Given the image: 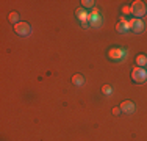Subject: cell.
I'll return each instance as SVG.
<instances>
[{
	"mask_svg": "<svg viewBox=\"0 0 147 141\" xmlns=\"http://www.w3.org/2000/svg\"><path fill=\"white\" fill-rule=\"evenodd\" d=\"M146 13H147V6H146L144 2H141V0H135V2L131 3V14L133 16H136L139 19V17H142Z\"/></svg>",
	"mask_w": 147,
	"mask_h": 141,
	"instance_id": "cell-1",
	"label": "cell"
},
{
	"mask_svg": "<svg viewBox=\"0 0 147 141\" xmlns=\"http://www.w3.org/2000/svg\"><path fill=\"white\" fill-rule=\"evenodd\" d=\"M85 77L82 75V74H75V75H72V83L75 85V86H82V85H85Z\"/></svg>",
	"mask_w": 147,
	"mask_h": 141,
	"instance_id": "cell-10",
	"label": "cell"
},
{
	"mask_svg": "<svg viewBox=\"0 0 147 141\" xmlns=\"http://www.w3.org/2000/svg\"><path fill=\"white\" fill-rule=\"evenodd\" d=\"M100 22H102V19H100V13L97 8L92 9V14H89V24L91 27H99Z\"/></svg>",
	"mask_w": 147,
	"mask_h": 141,
	"instance_id": "cell-8",
	"label": "cell"
},
{
	"mask_svg": "<svg viewBox=\"0 0 147 141\" xmlns=\"http://www.w3.org/2000/svg\"><path fill=\"white\" fill-rule=\"evenodd\" d=\"M136 64H138L139 68L147 66V56L146 55H138V56H136Z\"/></svg>",
	"mask_w": 147,
	"mask_h": 141,
	"instance_id": "cell-11",
	"label": "cell"
},
{
	"mask_svg": "<svg viewBox=\"0 0 147 141\" xmlns=\"http://www.w3.org/2000/svg\"><path fill=\"white\" fill-rule=\"evenodd\" d=\"M116 30H117V31H127V30H128L127 19H125L124 16H121V19H119V24L116 25Z\"/></svg>",
	"mask_w": 147,
	"mask_h": 141,
	"instance_id": "cell-9",
	"label": "cell"
},
{
	"mask_svg": "<svg viewBox=\"0 0 147 141\" xmlns=\"http://www.w3.org/2000/svg\"><path fill=\"white\" fill-rule=\"evenodd\" d=\"M14 31L17 35H20V36H28L31 33V27H30V24H27V22H19L14 25Z\"/></svg>",
	"mask_w": 147,
	"mask_h": 141,
	"instance_id": "cell-4",
	"label": "cell"
},
{
	"mask_svg": "<svg viewBox=\"0 0 147 141\" xmlns=\"http://www.w3.org/2000/svg\"><path fill=\"white\" fill-rule=\"evenodd\" d=\"M122 11H124L125 14H130L131 13V6H124V8H122Z\"/></svg>",
	"mask_w": 147,
	"mask_h": 141,
	"instance_id": "cell-15",
	"label": "cell"
},
{
	"mask_svg": "<svg viewBox=\"0 0 147 141\" xmlns=\"http://www.w3.org/2000/svg\"><path fill=\"white\" fill-rule=\"evenodd\" d=\"M108 56H110L111 60H114V61H117V60H122L125 56V50L124 49H119V47H113L108 52Z\"/></svg>",
	"mask_w": 147,
	"mask_h": 141,
	"instance_id": "cell-5",
	"label": "cell"
},
{
	"mask_svg": "<svg viewBox=\"0 0 147 141\" xmlns=\"http://www.w3.org/2000/svg\"><path fill=\"white\" fill-rule=\"evenodd\" d=\"M119 113H121V108H119V107H114V108H113V115H119Z\"/></svg>",
	"mask_w": 147,
	"mask_h": 141,
	"instance_id": "cell-16",
	"label": "cell"
},
{
	"mask_svg": "<svg viewBox=\"0 0 147 141\" xmlns=\"http://www.w3.org/2000/svg\"><path fill=\"white\" fill-rule=\"evenodd\" d=\"M75 14H77V17H78V20L83 24V27H86V24L89 22V14H88V11H86V9L82 6V8H78L75 11Z\"/></svg>",
	"mask_w": 147,
	"mask_h": 141,
	"instance_id": "cell-6",
	"label": "cell"
},
{
	"mask_svg": "<svg viewBox=\"0 0 147 141\" xmlns=\"http://www.w3.org/2000/svg\"><path fill=\"white\" fill-rule=\"evenodd\" d=\"M127 24H128V30H133L135 33H141V31L144 30V22H142L141 19L133 17V19L127 20Z\"/></svg>",
	"mask_w": 147,
	"mask_h": 141,
	"instance_id": "cell-3",
	"label": "cell"
},
{
	"mask_svg": "<svg viewBox=\"0 0 147 141\" xmlns=\"http://www.w3.org/2000/svg\"><path fill=\"white\" fill-rule=\"evenodd\" d=\"M102 93L108 96V94H111V93H113V88H111L110 85H103V86H102Z\"/></svg>",
	"mask_w": 147,
	"mask_h": 141,
	"instance_id": "cell-13",
	"label": "cell"
},
{
	"mask_svg": "<svg viewBox=\"0 0 147 141\" xmlns=\"http://www.w3.org/2000/svg\"><path fill=\"white\" fill-rule=\"evenodd\" d=\"M119 108H121V111H122V113H125V115H131V113H135V110H136L135 104H133L131 100H125V102H122Z\"/></svg>",
	"mask_w": 147,
	"mask_h": 141,
	"instance_id": "cell-7",
	"label": "cell"
},
{
	"mask_svg": "<svg viewBox=\"0 0 147 141\" xmlns=\"http://www.w3.org/2000/svg\"><path fill=\"white\" fill-rule=\"evenodd\" d=\"M131 79H133V82L135 83H144L146 80H147V69L144 68H135L131 70Z\"/></svg>",
	"mask_w": 147,
	"mask_h": 141,
	"instance_id": "cell-2",
	"label": "cell"
},
{
	"mask_svg": "<svg viewBox=\"0 0 147 141\" xmlns=\"http://www.w3.org/2000/svg\"><path fill=\"white\" fill-rule=\"evenodd\" d=\"M83 8H94V2L92 0H83Z\"/></svg>",
	"mask_w": 147,
	"mask_h": 141,
	"instance_id": "cell-14",
	"label": "cell"
},
{
	"mask_svg": "<svg viewBox=\"0 0 147 141\" xmlns=\"http://www.w3.org/2000/svg\"><path fill=\"white\" fill-rule=\"evenodd\" d=\"M8 20L9 22H14V24H19V13H16V11L9 13L8 14Z\"/></svg>",
	"mask_w": 147,
	"mask_h": 141,
	"instance_id": "cell-12",
	"label": "cell"
}]
</instances>
